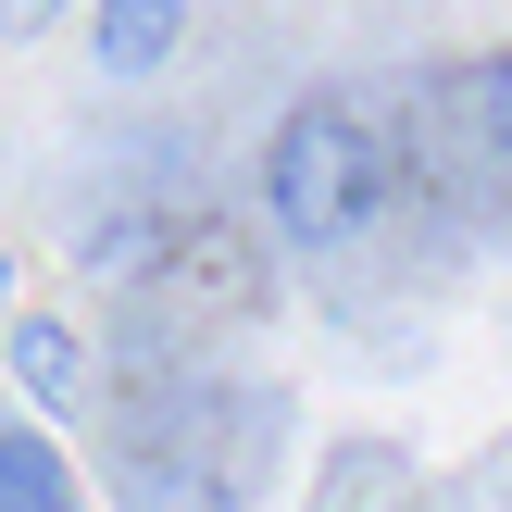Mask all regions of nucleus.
I'll use <instances>...</instances> for the list:
<instances>
[{"label": "nucleus", "mask_w": 512, "mask_h": 512, "mask_svg": "<svg viewBox=\"0 0 512 512\" xmlns=\"http://www.w3.org/2000/svg\"><path fill=\"white\" fill-rule=\"evenodd\" d=\"M375 200H388V150H375V125L350 113V100H288L263 138V225L288 250H338L375 225Z\"/></svg>", "instance_id": "1"}, {"label": "nucleus", "mask_w": 512, "mask_h": 512, "mask_svg": "<svg viewBox=\"0 0 512 512\" xmlns=\"http://www.w3.org/2000/svg\"><path fill=\"white\" fill-rule=\"evenodd\" d=\"M13 388L38 400V413H75V400H88V338H75L63 313H13Z\"/></svg>", "instance_id": "2"}, {"label": "nucleus", "mask_w": 512, "mask_h": 512, "mask_svg": "<svg viewBox=\"0 0 512 512\" xmlns=\"http://www.w3.org/2000/svg\"><path fill=\"white\" fill-rule=\"evenodd\" d=\"M175 38H188V0H100V25H88V50H100V75H163L175 63Z\"/></svg>", "instance_id": "3"}, {"label": "nucleus", "mask_w": 512, "mask_h": 512, "mask_svg": "<svg viewBox=\"0 0 512 512\" xmlns=\"http://www.w3.org/2000/svg\"><path fill=\"white\" fill-rule=\"evenodd\" d=\"M0 512H75V475L38 425H0Z\"/></svg>", "instance_id": "4"}, {"label": "nucleus", "mask_w": 512, "mask_h": 512, "mask_svg": "<svg viewBox=\"0 0 512 512\" xmlns=\"http://www.w3.org/2000/svg\"><path fill=\"white\" fill-rule=\"evenodd\" d=\"M138 512H238V488L200 450H138Z\"/></svg>", "instance_id": "5"}, {"label": "nucleus", "mask_w": 512, "mask_h": 512, "mask_svg": "<svg viewBox=\"0 0 512 512\" xmlns=\"http://www.w3.org/2000/svg\"><path fill=\"white\" fill-rule=\"evenodd\" d=\"M475 138H488V163H512V50L475 75Z\"/></svg>", "instance_id": "6"}, {"label": "nucleus", "mask_w": 512, "mask_h": 512, "mask_svg": "<svg viewBox=\"0 0 512 512\" xmlns=\"http://www.w3.org/2000/svg\"><path fill=\"white\" fill-rule=\"evenodd\" d=\"M63 25V0H0V38H50Z\"/></svg>", "instance_id": "7"}, {"label": "nucleus", "mask_w": 512, "mask_h": 512, "mask_svg": "<svg viewBox=\"0 0 512 512\" xmlns=\"http://www.w3.org/2000/svg\"><path fill=\"white\" fill-rule=\"evenodd\" d=\"M0 288H13V250H0Z\"/></svg>", "instance_id": "8"}]
</instances>
